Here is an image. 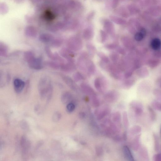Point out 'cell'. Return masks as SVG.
Returning a JSON list of instances; mask_svg holds the SVG:
<instances>
[{
  "label": "cell",
  "mask_w": 161,
  "mask_h": 161,
  "mask_svg": "<svg viewBox=\"0 0 161 161\" xmlns=\"http://www.w3.org/2000/svg\"><path fill=\"white\" fill-rule=\"evenodd\" d=\"M122 120L124 124L127 126L128 124L129 121L127 113L126 111H124L122 114Z\"/></svg>",
  "instance_id": "7402d4cb"
},
{
  "label": "cell",
  "mask_w": 161,
  "mask_h": 161,
  "mask_svg": "<svg viewBox=\"0 0 161 161\" xmlns=\"http://www.w3.org/2000/svg\"><path fill=\"white\" fill-rule=\"evenodd\" d=\"M154 94L158 99H161V91L156 89L154 91Z\"/></svg>",
  "instance_id": "603a6c76"
},
{
  "label": "cell",
  "mask_w": 161,
  "mask_h": 161,
  "mask_svg": "<svg viewBox=\"0 0 161 161\" xmlns=\"http://www.w3.org/2000/svg\"><path fill=\"white\" fill-rule=\"evenodd\" d=\"M146 35V31L144 29L142 28L136 33L135 35V39L136 41H139L142 40Z\"/></svg>",
  "instance_id": "4fadbf2b"
},
{
  "label": "cell",
  "mask_w": 161,
  "mask_h": 161,
  "mask_svg": "<svg viewBox=\"0 0 161 161\" xmlns=\"http://www.w3.org/2000/svg\"><path fill=\"white\" fill-rule=\"evenodd\" d=\"M120 98V94L115 90H110L107 92L104 95V99L110 103H113L116 102Z\"/></svg>",
  "instance_id": "3957f363"
},
{
  "label": "cell",
  "mask_w": 161,
  "mask_h": 161,
  "mask_svg": "<svg viewBox=\"0 0 161 161\" xmlns=\"http://www.w3.org/2000/svg\"><path fill=\"white\" fill-rule=\"evenodd\" d=\"M76 106L74 103L72 102L67 104L66 106V110L69 113H71L74 111Z\"/></svg>",
  "instance_id": "e0dca14e"
},
{
  "label": "cell",
  "mask_w": 161,
  "mask_h": 161,
  "mask_svg": "<svg viewBox=\"0 0 161 161\" xmlns=\"http://www.w3.org/2000/svg\"><path fill=\"white\" fill-rule=\"evenodd\" d=\"M123 151L125 157L128 161H135L129 148L127 146L123 147Z\"/></svg>",
  "instance_id": "8fae6325"
},
{
  "label": "cell",
  "mask_w": 161,
  "mask_h": 161,
  "mask_svg": "<svg viewBox=\"0 0 161 161\" xmlns=\"http://www.w3.org/2000/svg\"><path fill=\"white\" fill-rule=\"evenodd\" d=\"M39 89L40 96L45 98L48 95V98L51 97L52 88L50 80L47 78H43L40 79L39 84Z\"/></svg>",
  "instance_id": "6da1fadb"
},
{
  "label": "cell",
  "mask_w": 161,
  "mask_h": 161,
  "mask_svg": "<svg viewBox=\"0 0 161 161\" xmlns=\"http://www.w3.org/2000/svg\"><path fill=\"white\" fill-rule=\"evenodd\" d=\"M73 97V95L71 93L66 92L63 94L62 96V101L64 104H68L72 102Z\"/></svg>",
  "instance_id": "30bf717a"
},
{
  "label": "cell",
  "mask_w": 161,
  "mask_h": 161,
  "mask_svg": "<svg viewBox=\"0 0 161 161\" xmlns=\"http://www.w3.org/2000/svg\"><path fill=\"white\" fill-rule=\"evenodd\" d=\"M121 115L119 111L114 112L112 116V121L115 123L120 122L121 120Z\"/></svg>",
  "instance_id": "5bb4252c"
},
{
  "label": "cell",
  "mask_w": 161,
  "mask_h": 161,
  "mask_svg": "<svg viewBox=\"0 0 161 161\" xmlns=\"http://www.w3.org/2000/svg\"><path fill=\"white\" fill-rule=\"evenodd\" d=\"M135 82V80L134 78L125 79L121 83V87L124 89H129L134 85Z\"/></svg>",
  "instance_id": "9c48e42d"
},
{
  "label": "cell",
  "mask_w": 161,
  "mask_h": 161,
  "mask_svg": "<svg viewBox=\"0 0 161 161\" xmlns=\"http://www.w3.org/2000/svg\"><path fill=\"white\" fill-rule=\"evenodd\" d=\"M160 86L161 88V81H160Z\"/></svg>",
  "instance_id": "4316f807"
},
{
  "label": "cell",
  "mask_w": 161,
  "mask_h": 161,
  "mask_svg": "<svg viewBox=\"0 0 161 161\" xmlns=\"http://www.w3.org/2000/svg\"><path fill=\"white\" fill-rule=\"evenodd\" d=\"M148 109L151 119L152 121H155L156 119V115L153 109L150 106H148Z\"/></svg>",
  "instance_id": "ac0fdd59"
},
{
  "label": "cell",
  "mask_w": 161,
  "mask_h": 161,
  "mask_svg": "<svg viewBox=\"0 0 161 161\" xmlns=\"http://www.w3.org/2000/svg\"><path fill=\"white\" fill-rule=\"evenodd\" d=\"M130 105L136 115H140L142 114L143 112L142 106L140 103L137 101H133L130 103Z\"/></svg>",
  "instance_id": "8992f818"
},
{
  "label": "cell",
  "mask_w": 161,
  "mask_h": 161,
  "mask_svg": "<svg viewBox=\"0 0 161 161\" xmlns=\"http://www.w3.org/2000/svg\"><path fill=\"white\" fill-rule=\"evenodd\" d=\"M91 98L93 106L95 107H99L100 105V102L97 95L93 96Z\"/></svg>",
  "instance_id": "2e32d148"
},
{
  "label": "cell",
  "mask_w": 161,
  "mask_h": 161,
  "mask_svg": "<svg viewBox=\"0 0 161 161\" xmlns=\"http://www.w3.org/2000/svg\"><path fill=\"white\" fill-rule=\"evenodd\" d=\"M160 135L161 136V126L160 128Z\"/></svg>",
  "instance_id": "484cf974"
},
{
  "label": "cell",
  "mask_w": 161,
  "mask_h": 161,
  "mask_svg": "<svg viewBox=\"0 0 161 161\" xmlns=\"http://www.w3.org/2000/svg\"><path fill=\"white\" fill-rule=\"evenodd\" d=\"M24 82L21 79L16 78L13 81V86L15 92L17 93H21L25 86Z\"/></svg>",
  "instance_id": "52a82bcc"
},
{
  "label": "cell",
  "mask_w": 161,
  "mask_h": 161,
  "mask_svg": "<svg viewBox=\"0 0 161 161\" xmlns=\"http://www.w3.org/2000/svg\"><path fill=\"white\" fill-rule=\"evenodd\" d=\"M154 158L155 161H161V153L156 155Z\"/></svg>",
  "instance_id": "d4e9b609"
},
{
  "label": "cell",
  "mask_w": 161,
  "mask_h": 161,
  "mask_svg": "<svg viewBox=\"0 0 161 161\" xmlns=\"http://www.w3.org/2000/svg\"><path fill=\"white\" fill-rule=\"evenodd\" d=\"M63 79L65 83L72 90L75 92L78 91V86L71 78L68 76H64Z\"/></svg>",
  "instance_id": "ba28073f"
},
{
  "label": "cell",
  "mask_w": 161,
  "mask_h": 161,
  "mask_svg": "<svg viewBox=\"0 0 161 161\" xmlns=\"http://www.w3.org/2000/svg\"><path fill=\"white\" fill-rule=\"evenodd\" d=\"M110 74L111 76L116 80H121L123 79L122 75L120 72L118 71H111Z\"/></svg>",
  "instance_id": "9a60e30c"
},
{
  "label": "cell",
  "mask_w": 161,
  "mask_h": 161,
  "mask_svg": "<svg viewBox=\"0 0 161 161\" xmlns=\"http://www.w3.org/2000/svg\"><path fill=\"white\" fill-rule=\"evenodd\" d=\"M152 105L155 109L161 111V103L157 101H154L152 103Z\"/></svg>",
  "instance_id": "ffe728a7"
},
{
  "label": "cell",
  "mask_w": 161,
  "mask_h": 161,
  "mask_svg": "<svg viewBox=\"0 0 161 161\" xmlns=\"http://www.w3.org/2000/svg\"><path fill=\"white\" fill-rule=\"evenodd\" d=\"M80 88L83 93L89 95L90 97L97 95L93 89L86 83H82L80 85Z\"/></svg>",
  "instance_id": "5b68a950"
},
{
  "label": "cell",
  "mask_w": 161,
  "mask_h": 161,
  "mask_svg": "<svg viewBox=\"0 0 161 161\" xmlns=\"http://www.w3.org/2000/svg\"><path fill=\"white\" fill-rule=\"evenodd\" d=\"M78 116L80 119H83L86 117V114L83 112H81L79 113Z\"/></svg>",
  "instance_id": "cb8c5ba5"
},
{
  "label": "cell",
  "mask_w": 161,
  "mask_h": 161,
  "mask_svg": "<svg viewBox=\"0 0 161 161\" xmlns=\"http://www.w3.org/2000/svg\"><path fill=\"white\" fill-rule=\"evenodd\" d=\"M150 45L153 50H158L161 48V41L158 38L154 39L151 40Z\"/></svg>",
  "instance_id": "7c38bea8"
},
{
  "label": "cell",
  "mask_w": 161,
  "mask_h": 161,
  "mask_svg": "<svg viewBox=\"0 0 161 161\" xmlns=\"http://www.w3.org/2000/svg\"><path fill=\"white\" fill-rule=\"evenodd\" d=\"M73 79L76 82H78L84 80V78L83 75L79 72H77L73 76Z\"/></svg>",
  "instance_id": "d6986e66"
},
{
  "label": "cell",
  "mask_w": 161,
  "mask_h": 161,
  "mask_svg": "<svg viewBox=\"0 0 161 161\" xmlns=\"http://www.w3.org/2000/svg\"><path fill=\"white\" fill-rule=\"evenodd\" d=\"M111 112V109L108 106H105L101 108H98L94 111V115L96 119L100 121L109 115Z\"/></svg>",
  "instance_id": "277c9868"
},
{
  "label": "cell",
  "mask_w": 161,
  "mask_h": 161,
  "mask_svg": "<svg viewBox=\"0 0 161 161\" xmlns=\"http://www.w3.org/2000/svg\"><path fill=\"white\" fill-rule=\"evenodd\" d=\"M94 85L96 89L99 92L103 93L107 88V83L105 78H98L94 81Z\"/></svg>",
  "instance_id": "7a4b0ae2"
},
{
  "label": "cell",
  "mask_w": 161,
  "mask_h": 161,
  "mask_svg": "<svg viewBox=\"0 0 161 161\" xmlns=\"http://www.w3.org/2000/svg\"><path fill=\"white\" fill-rule=\"evenodd\" d=\"M61 117V114L58 112H56L53 115L52 119L54 121L56 122L60 120Z\"/></svg>",
  "instance_id": "44dd1931"
}]
</instances>
